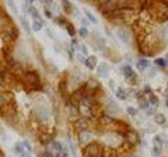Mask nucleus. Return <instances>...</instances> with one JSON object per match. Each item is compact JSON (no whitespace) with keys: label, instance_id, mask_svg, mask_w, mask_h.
<instances>
[{"label":"nucleus","instance_id":"obj_43","mask_svg":"<svg viewBox=\"0 0 168 157\" xmlns=\"http://www.w3.org/2000/svg\"><path fill=\"white\" fill-rule=\"evenodd\" d=\"M166 106H167V107H168V100H167V101H166Z\"/></svg>","mask_w":168,"mask_h":157},{"label":"nucleus","instance_id":"obj_17","mask_svg":"<svg viewBox=\"0 0 168 157\" xmlns=\"http://www.w3.org/2000/svg\"><path fill=\"white\" fill-rule=\"evenodd\" d=\"M89 139H90V135H89L88 133L82 132V133L80 134V143H81V144H86L87 142H89Z\"/></svg>","mask_w":168,"mask_h":157},{"label":"nucleus","instance_id":"obj_19","mask_svg":"<svg viewBox=\"0 0 168 157\" xmlns=\"http://www.w3.org/2000/svg\"><path fill=\"white\" fill-rule=\"evenodd\" d=\"M15 148H16V151H17V153H18L19 155H21L22 153H24V146H23V144L17 143Z\"/></svg>","mask_w":168,"mask_h":157},{"label":"nucleus","instance_id":"obj_42","mask_svg":"<svg viewBox=\"0 0 168 157\" xmlns=\"http://www.w3.org/2000/svg\"><path fill=\"white\" fill-rule=\"evenodd\" d=\"M165 95H166V96L168 97V87L166 88V89H165Z\"/></svg>","mask_w":168,"mask_h":157},{"label":"nucleus","instance_id":"obj_39","mask_svg":"<svg viewBox=\"0 0 168 157\" xmlns=\"http://www.w3.org/2000/svg\"><path fill=\"white\" fill-rule=\"evenodd\" d=\"M164 60H165V62H166V65L168 66V53L165 55V59H164Z\"/></svg>","mask_w":168,"mask_h":157},{"label":"nucleus","instance_id":"obj_37","mask_svg":"<svg viewBox=\"0 0 168 157\" xmlns=\"http://www.w3.org/2000/svg\"><path fill=\"white\" fill-rule=\"evenodd\" d=\"M145 92H146V93H147V92H151V89H150L149 86H145Z\"/></svg>","mask_w":168,"mask_h":157},{"label":"nucleus","instance_id":"obj_24","mask_svg":"<svg viewBox=\"0 0 168 157\" xmlns=\"http://www.w3.org/2000/svg\"><path fill=\"white\" fill-rule=\"evenodd\" d=\"M50 140H51V135L43 134V135L40 136V142H41L42 144H47Z\"/></svg>","mask_w":168,"mask_h":157},{"label":"nucleus","instance_id":"obj_2","mask_svg":"<svg viewBox=\"0 0 168 157\" xmlns=\"http://www.w3.org/2000/svg\"><path fill=\"white\" fill-rule=\"evenodd\" d=\"M152 144H154V149H152V152H154V155H157V156H161V153H162V147H163V142L162 139L159 137V136H155L154 140H152Z\"/></svg>","mask_w":168,"mask_h":157},{"label":"nucleus","instance_id":"obj_3","mask_svg":"<svg viewBox=\"0 0 168 157\" xmlns=\"http://www.w3.org/2000/svg\"><path fill=\"white\" fill-rule=\"evenodd\" d=\"M109 71H110V67L107 63H101L98 65L97 72L101 78H107L109 75Z\"/></svg>","mask_w":168,"mask_h":157},{"label":"nucleus","instance_id":"obj_33","mask_svg":"<svg viewBox=\"0 0 168 157\" xmlns=\"http://www.w3.org/2000/svg\"><path fill=\"white\" fill-rule=\"evenodd\" d=\"M38 157H53V155H52V153H50V152H44V153L40 154Z\"/></svg>","mask_w":168,"mask_h":157},{"label":"nucleus","instance_id":"obj_31","mask_svg":"<svg viewBox=\"0 0 168 157\" xmlns=\"http://www.w3.org/2000/svg\"><path fill=\"white\" fill-rule=\"evenodd\" d=\"M61 3H62V6L64 7V9H65V11H68V8L71 7V3H70L68 1H66V0L61 1Z\"/></svg>","mask_w":168,"mask_h":157},{"label":"nucleus","instance_id":"obj_11","mask_svg":"<svg viewBox=\"0 0 168 157\" xmlns=\"http://www.w3.org/2000/svg\"><path fill=\"white\" fill-rule=\"evenodd\" d=\"M75 127H76V129H78V130H80V131H84V130L87 129L88 124H87V122H86L85 119H79V121L76 122Z\"/></svg>","mask_w":168,"mask_h":157},{"label":"nucleus","instance_id":"obj_35","mask_svg":"<svg viewBox=\"0 0 168 157\" xmlns=\"http://www.w3.org/2000/svg\"><path fill=\"white\" fill-rule=\"evenodd\" d=\"M81 49H82V53H83L84 55H87V48L85 47V45H82V46H81Z\"/></svg>","mask_w":168,"mask_h":157},{"label":"nucleus","instance_id":"obj_20","mask_svg":"<svg viewBox=\"0 0 168 157\" xmlns=\"http://www.w3.org/2000/svg\"><path fill=\"white\" fill-rule=\"evenodd\" d=\"M33 29L34 30H41V28H42V23L41 22H39V21H37V20H34V22H33Z\"/></svg>","mask_w":168,"mask_h":157},{"label":"nucleus","instance_id":"obj_22","mask_svg":"<svg viewBox=\"0 0 168 157\" xmlns=\"http://www.w3.org/2000/svg\"><path fill=\"white\" fill-rule=\"evenodd\" d=\"M149 103H150L151 105H154V106H158V104H159V98H158L156 95L151 94V95L149 96Z\"/></svg>","mask_w":168,"mask_h":157},{"label":"nucleus","instance_id":"obj_38","mask_svg":"<svg viewBox=\"0 0 168 157\" xmlns=\"http://www.w3.org/2000/svg\"><path fill=\"white\" fill-rule=\"evenodd\" d=\"M45 15H46V17H48V18H52V14H51V12H48V11H45Z\"/></svg>","mask_w":168,"mask_h":157},{"label":"nucleus","instance_id":"obj_18","mask_svg":"<svg viewBox=\"0 0 168 157\" xmlns=\"http://www.w3.org/2000/svg\"><path fill=\"white\" fill-rule=\"evenodd\" d=\"M116 94H117L118 98H120V100H125V98H126V96H127L126 92H125V91H124V90H123L122 88H119Z\"/></svg>","mask_w":168,"mask_h":157},{"label":"nucleus","instance_id":"obj_36","mask_svg":"<svg viewBox=\"0 0 168 157\" xmlns=\"http://www.w3.org/2000/svg\"><path fill=\"white\" fill-rule=\"evenodd\" d=\"M155 112V109H147V114L148 115H152Z\"/></svg>","mask_w":168,"mask_h":157},{"label":"nucleus","instance_id":"obj_15","mask_svg":"<svg viewBox=\"0 0 168 157\" xmlns=\"http://www.w3.org/2000/svg\"><path fill=\"white\" fill-rule=\"evenodd\" d=\"M155 122L158 124V125H164L165 122H166V117L163 115V114H157L155 116Z\"/></svg>","mask_w":168,"mask_h":157},{"label":"nucleus","instance_id":"obj_13","mask_svg":"<svg viewBox=\"0 0 168 157\" xmlns=\"http://www.w3.org/2000/svg\"><path fill=\"white\" fill-rule=\"evenodd\" d=\"M139 107L143 110H147L149 108V102L145 98H140L139 100Z\"/></svg>","mask_w":168,"mask_h":157},{"label":"nucleus","instance_id":"obj_12","mask_svg":"<svg viewBox=\"0 0 168 157\" xmlns=\"http://www.w3.org/2000/svg\"><path fill=\"white\" fill-rule=\"evenodd\" d=\"M123 74H124L126 78H130L131 77L136 78V75H135V72H134V70H132V68L130 66H125L123 68Z\"/></svg>","mask_w":168,"mask_h":157},{"label":"nucleus","instance_id":"obj_10","mask_svg":"<svg viewBox=\"0 0 168 157\" xmlns=\"http://www.w3.org/2000/svg\"><path fill=\"white\" fill-rule=\"evenodd\" d=\"M148 66H149V62H148L147 60H145V59H141V60H139L138 63H137V68H138V70H140V71L145 70Z\"/></svg>","mask_w":168,"mask_h":157},{"label":"nucleus","instance_id":"obj_5","mask_svg":"<svg viewBox=\"0 0 168 157\" xmlns=\"http://www.w3.org/2000/svg\"><path fill=\"white\" fill-rule=\"evenodd\" d=\"M25 81L32 86H37L39 84V78L35 72H27L25 75Z\"/></svg>","mask_w":168,"mask_h":157},{"label":"nucleus","instance_id":"obj_28","mask_svg":"<svg viewBox=\"0 0 168 157\" xmlns=\"http://www.w3.org/2000/svg\"><path fill=\"white\" fill-rule=\"evenodd\" d=\"M53 148H54L55 150L59 151V152L62 151V145H61L59 142H54V143H53Z\"/></svg>","mask_w":168,"mask_h":157},{"label":"nucleus","instance_id":"obj_26","mask_svg":"<svg viewBox=\"0 0 168 157\" xmlns=\"http://www.w3.org/2000/svg\"><path fill=\"white\" fill-rule=\"evenodd\" d=\"M68 143H70V149L72 151V154H73V157H77V151H76V148L74 146V144L72 143L71 139H68Z\"/></svg>","mask_w":168,"mask_h":157},{"label":"nucleus","instance_id":"obj_29","mask_svg":"<svg viewBox=\"0 0 168 157\" xmlns=\"http://www.w3.org/2000/svg\"><path fill=\"white\" fill-rule=\"evenodd\" d=\"M126 111H127V113H128L129 115H131V116H135V115L137 114V110H136L134 107H127Z\"/></svg>","mask_w":168,"mask_h":157},{"label":"nucleus","instance_id":"obj_6","mask_svg":"<svg viewBox=\"0 0 168 157\" xmlns=\"http://www.w3.org/2000/svg\"><path fill=\"white\" fill-rule=\"evenodd\" d=\"M84 64H85V66H86L87 68H89L90 70H92V69H95V67H96L97 64H98V58L95 57V56H90L89 58H87V59L85 60Z\"/></svg>","mask_w":168,"mask_h":157},{"label":"nucleus","instance_id":"obj_9","mask_svg":"<svg viewBox=\"0 0 168 157\" xmlns=\"http://www.w3.org/2000/svg\"><path fill=\"white\" fill-rule=\"evenodd\" d=\"M82 97H83V90L80 89V90L76 91V92L72 95V102H73L74 104H78V103L82 100Z\"/></svg>","mask_w":168,"mask_h":157},{"label":"nucleus","instance_id":"obj_7","mask_svg":"<svg viewBox=\"0 0 168 157\" xmlns=\"http://www.w3.org/2000/svg\"><path fill=\"white\" fill-rule=\"evenodd\" d=\"M118 37L120 38V40L123 42V43H128L129 42V39H130V36H129V33L124 29V28H120L118 30Z\"/></svg>","mask_w":168,"mask_h":157},{"label":"nucleus","instance_id":"obj_21","mask_svg":"<svg viewBox=\"0 0 168 157\" xmlns=\"http://www.w3.org/2000/svg\"><path fill=\"white\" fill-rule=\"evenodd\" d=\"M66 28H67V33H68V35H70L71 37H74V36H75V34H76V30H75L74 25L70 23V24H67Z\"/></svg>","mask_w":168,"mask_h":157},{"label":"nucleus","instance_id":"obj_27","mask_svg":"<svg viewBox=\"0 0 168 157\" xmlns=\"http://www.w3.org/2000/svg\"><path fill=\"white\" fill-rule=\"evenodd\" d=\"M7 4H8L9 8L12 9V12H13L14 14H17V13H18V11H17V7H16V5H15V3H14L13 1H7Z\"/></svg>","mask_w":168,"mask_h":157},{"label":"nucleus","instance_id":"obj_34","mask_svg":"<svg viewBox=\"0 0 168 157\" xmlns=\"http://www.w3.org/2000/svg\"><path fill=\"white\" fill-rule=\"evenodd\" d=\"M77 58H78V60H79L80 62H82V63H84V62H85V60H86V59H84L83 57H82V55H81V54L77 55Z\"/></svg>","mask_w":168,"mask_h":157},{"label":"nucleus","instance_id":"obj_23","mask_svg":"<svg viewBox=\"0 0 168 157\" xmlns=\"http://www.w3.org/2000/svg\"><path fill=\"white\" fill-rule=\"evenodd\" d=\"M155 63H156L158 66H161V67H165V66H167V65H166L165 60H164V59H162V58H158V59H156V60H155Z\"/></svg>","mask_w":168,"mask_h":157},{"label":"nucleus","instance_id":"obj_14","mask_svg":"<svg viewBox=\"0 0 168 157\" xmlns=\"http://www.w3.org/2000/svg\"><path fill=\"white\" fill-rule=\"evenodd\" d=\"M19 20H20V22H21V24H22V26H23V28H24V30L27 33V34H29L31 33V28H29V24H28V22L23 18V17H19Z\"/></svg>","mask_w":168,"mask_h":157},{"label":"nucleus","instance_id":"obj_32","mask_svg":"<svg viewBox=\"0 0 168 157\" xmlns=\"http://www.w3.org/2000/svg\"><path fill=\"white\" fill-rule=\"evenodd\" d=\"M23 146H24V149H26L28 152H32V146H31V144L27 142V140H25V142H23Z\"/></svg>","mask_w":168,"mask_h":157},{"label":"nucleus","instance_id":"obj_30","mask_svg":"<svg viewBox=\"0 0 168 157\" xmlns=\"http://www.w3.org/2000/svg\"><path fill=\"white\" fill-rule=\"evenodd\" d=\"M6 103H7V98L5 97V95L4 94H0V108L3 107Z\"/></svg>","mask_w":168,"mask_h":157},{"label":"nucleus","instance_id":"obj_40","mask_svg":"<svg viewBox=\"0 0 168 157\" xmlns=\"http://www.w3.org/2000/svg\"><path fill=\"white\" fill-rule=\"evenodd\" d=\"M3 82V75H2V72L0 71V84Z\"/></svg>","mask_w":168,"mask_h":157},{"label":"nucleus","instance_id":"obj_4","mask_svg":"<svg viewBox=\"0 0 168 157\" xmlns=\"http://www.w3.org/2000/svg\"><path fill=\"white\" fill-rule=\"evenodd\" d=\"M35 112H36L35 114H36L37 118H39L41 122H47L50 115H48V111H47L46 108H44V107H38Z\"/></svg>","mask_w":168,"mask_h":157},{"label":"nucleus","instance_id":"obj_25","mask_svg":"<svg viewBox=\"0 0 168 157\" xmlns=\"http://www.w3.org/2000/svg\"><path fill=\"white\" fill-rule=\"evenodd\" d=\"M79 35H80L82 38H85V37L88 35V30H87V28H86L85 26H82V27L79 29Z\"/></svg>","mask_w":168,"mask_h":157},{"label":"nucleus","instance_id":"obj_41","mask_svg":"<svg viewBox=\"0 0 168 157\" xmlns=\"http://www.w3.org/2000/svg\"><path fill=\"white\" fill-rule=\"evenodd\" d=\"M81 21H82V23H83L84 25H87V24H88V22H87V20H86V19H82Z\"/></svg>","mask_w":168,"mask_h":157},{"label":"nucleus","instance_id":"obj_1","mask_svg":"<svg viewBox=\"0 0 168 157\" xmlns=\"http://www.w3.org/2000/svg\"><path fill=\"white\" fill-rule=\"evenodd\" d=\"M100 153H101V150L97 144H91V145L87 146L85 151H84L85 157H99Z\"/></svg>","mask_w":168,"mask_h":157},{"label":"nucleus","instance_id":"obj_16","mask_svg":"<svg viewBox=\"0 0 168 157\" xmlns=\"http://www.w3.org/2000/svg\"><path fill=\"white\" fill-rule=\"evenodd\" d=\"M84 13H85V15H86V17H87V19L90 21V22H92V23H95V24H97L98 23V20H97V18L88 11V9H84Z\"/></svg>","mask_w":168,"mask_h":157},{"label":"nucleus","instance_id":"obj_8","mask_svg":"<svg viewBox=\"0 0 168 157\" xmlns=\"http://www.w3.org/2000/svg\"><path fill=\"white\" fill-rule=\"evenodd\" d=\"M106 110L109 113H115L116 114L119 111V106H118V104L115 101H109L108 104L106 105Z\"/></svg>","mask_w":168,"mask_h":157}]
</instances>
